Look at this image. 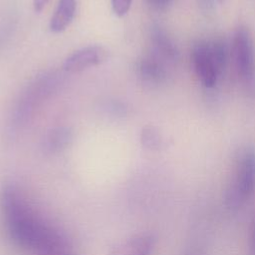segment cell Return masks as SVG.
Segmentation results:
<instances>
[{"mask_svg": "<svg viewBox=\"0 0 255 255\" xmlns=\"http://www.w3.org/2000/svg\"><path fill=\"white\" fill-rule=\"evenodd\" d=\"M76 7V0H59L57 9L50 21V30L54 33H60L68 28L74 19Z\"/></svg>", "mask_w": 255, "mask_h": 255, "instance_id": "11", "label": "cell"}, {"mask_svg": "<svg viewBox=\"0 0 255 255\" xmlns=\"http://www.w3.org/2000/svg\"><path fill=\"white\" fill-rule=\"evenodd\" d=\"M38 255H74V254L65 252L63 249H60V250H51V251L39 252Z\"/></svg>", "mask_w": 255, "mask_h": 255, "instance_id": "18", "label": "cell"}, {"mask_svg": "<svg viewBox=\"0 0 255 255\" xmlns=\"http://www.w3.org/2000/svg\"><path fill=\"white\" fill-rule=\"evenodd\" d=\"M0 204L8 234L17 245L38 253L62 249L59 233L36 216L13 185L3 187Z\"/></svg>", "mask_w": 255, "mask_h": 255, "instance_id": "1", "label": "cell"}, {"mask_svg": "<svg viewBox=\"0 0 255 255\" xmlns=\"http://www.w3.org/2000/svg\"><path fill=\"white\" fill-rule=\"evenodd\" d=\"M150 42L152 54L170 65L177 61L178 50L172 39L159 26L154 25L150 30Z\"/></svg>", "mask_w": 255, "mask_h": 255, "instance_id": "9", "label": "cell"}, {"mask_svg": "<svg viewBox=\"0 0 255 255\" xmlns=\"http://www.w3.org/2000/svg\"><path fill=\"white\" fill-rule=\"evenodd\" d=\"M209 1H215V2H217V3H219V4H221L224 0H207V2H209Z\"/></svg>", "mask_w": 255, "mask_h": 255, "instance_id": "19", "label": "cell"}, {"mask_svg": "<svg viewBox=\"0 0 255 255\" xmlns=\"http://www.w3.org/2000/svg\"><path fill=\"white\" fill-rule=\"evenodd\" d=\"M232 58L240 82L246 87H251L255 72L254 46L251 33L245 26H239L234 33Z\"/></svg>", "mask_w": 255, "mask_h": 255, "instance_id": "5", "label": "cell"}, {"mask_svg": "<svg viewBox=\"0 0 255 255\" xmlns=\"http://www.w3.org/2000/svg\"><path fill=\"white\" fill-rule=\"evenodd\" d=\"M62 84L63 75L57 71H49L37 76L23 90L11 110L6 126L7 136L9 138L16 136L27 126L38 108L57 93Z\"/></svg>", "mask_w": 255, "mask_h": 255, "instance_id": "2", "label": "cell"}, {"mask_svg": "<svg viewBox=\"0 0 255 255\" xmlns=\"http://www.w3.org/2000/svg\"><path fill=\"white\" fill-rule=\"evenodd\" d=\"M107 51L101 46L84 47L65 60L64 70L68 73H80L89 68L101 65L107 60Z\"/></svg>", "mask_w": 255, "mask_h": 255, "instance_id": "7", "label": "cell"}, {"mask_svg": "<svg viewBox=\"0 0 255 255\" xmlns=\"http://www.w3.org/2000/svg\"><path fill=\"white\" fill-rule=\"evenodd\" d=\"M156 238L152 233H141L130 236L112 246L109 255H150Z\"/></svg>", "mask_w": 255, "mask_h": 255, "instance_id": "8", "label": "cell"}, {"mask_svg": "<svg viewBox=\"0 0 255 255\" xmlns=\"http://www.w3.org/2000/svg\"><path fill=\"white\" fill-rule=\"evenodd\" d=\"M101 109L113 117H123L127 114L128 109L126 105L120 101L109 100L101 105Z\"/></svg>", "mask_w": 255, "mask_h": 255, "instance_id": "13", "label": "cell"}, {"mask_svg": "<svg viewBox=\"0 0 255 255\" xmlns=\"http://www.w3.org/2000/svg\"><path fill=\"white\" fill-rule=\"evenodd\" d=\"M167 65L151 53L138 60L135 67L136 76L143 85L158 87L167 81Z\"/></svg>", "mask_w": 255, "mask_h": 255, "instance_id": "6", "label": "cell"}, {"mask_svg": "<svg viewBox=\"0 0 255 255\" xmlns=\"http://www.w3.org/2000/svg\"><path fill=\"white\" fill-rule=\"evenodd\" d=\"M74 138L73 129L69 127H56L51 128L44 136L42 150L48 155H56L66 150Z\"/></svg>", "mask_w": 255, "mask_h": 255, "instance_id": "10", "label": "cell"}, {"mask_svg": "<svg viewBox=\"0 0 255 255\" xmlns=\"http://www.w3.org/2000/svg\"><path fill=\"white\" fill-rule=\"evenodd\" d=\"M195 75L207 89L215 87L228 60V48L221 40L200 41L191 52Z\"/></svg>", "mask_w": 255, "mask_h": 255, "instance_id": "4", "label": "cell"}, {"mask_svg": "<svg viewBox=\"0 0 255 255\" xmlns=\"http://www.w3.org/2000/svg\"><path fill=\"white\" fill-rule=\"evenodd\" d=\"M255 193V151L246 147L242 149L224 190V205L229 210H237Z\"/></svg>", "mask_w": 255, "mask_h": 255, "instance_id": "3", "label": "cell"}, {"mask_svg": "<svg viewBox=\"0 0 255 255\" xmlns=\"http://www.w3.org/2000/svg\"><path fill=\"white\" fill-rule=\"evenodd\" d=\"M48 2H49V0H34L33 1L34 10L36 12H41L45 8V6Z\"/></svg>", "mask_w": 255, "mask_h": 255, "instance_id": "17", "label": "cell"}, {"mask_svg": "<svg viewBox=\"0 0 255 255\" xmlns=\"http://www.w3.org/2000/svg\"><path fill=\"white\" fill-rule=\"evenodd\" d=\"M131 1L132 0H112V8L114 13L119 17L125 16L130 8Z\"/></svg>", "mask_w": 255, "mask_h": 255, "instance_id": "14", "label": "cell"}, {"mask_svg": "<svg viewBox=\"0 0 255 255\" xmlns=\"http://www.w3.org/2000/svg\"><path fill=\"white\" fill-rule=\"evenodd\" d=\"M141 145L148 150H159L162 146V136L159 130L152 125H146L140 132Z\"/></svg>", "mask_w": 255, "mask_h": 255, "instance_id": "12", "label": "cell"}, {"mask_svg": "<svg viewBox=\"0 0 255 255\" xmlns=\"http://www.w3.org/2000/svg\"><path fill=\"white\" fill-rule=\"evenodd\" d=\"M248 255H255V222L252 224L250 235H249V243H248Z\"/></svg>", "mask_w": 255, "mask_h": 255, "instance_id": "16", "label": "cell"}, {"mask_svg": "<svg viewBox=\"0 0 255 255\" xmlns=\"http://www.w3.org/2000/svg\"><path fill=\"white\" fill-rule=\"evenodd\" d=\"M144 2L153 10L164 11L171 6L173 0H144Z\"/></svg>", "mask_w": 255, "mask_h": 255, "instance_id": "15", "label": "cell"}, {"mask_svg": "<svg viewBox=\"0 0 255 255\" xmlns=\"http://www.w3.org/2000/svg\"><path fill=\"white\" fill-rule=\"evenodd\" d=\"M186 255H197V254H194V253H190V254H186Z\"/></svg>", "mask_w": 255, "mask_h": 255, "instance_id": "20", "label": "cell"}]
</instances>
